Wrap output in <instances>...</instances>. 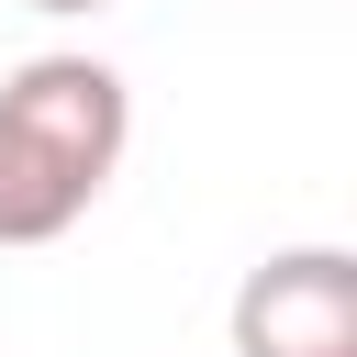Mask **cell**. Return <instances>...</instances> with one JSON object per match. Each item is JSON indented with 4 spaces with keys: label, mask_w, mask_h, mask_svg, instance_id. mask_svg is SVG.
<instances>
[{
    "label": "cell",
    "mask_w": 357,
    "mask_h": 357,
    "mask_svg": "<svg viewBox=\"0 0 357 357\" xmlns=\"http://www.w3.org/2000/svg\"><path fill=\"white\" fill-rule=\"evenodd\" d=\"M134 89L100 56H22L0 78V245H56L123 178Z\"/></svg>",
    "instance_id": "6da1fadb"
},
{
    "label": "cell",
    "mask_w": 357,
    "mask_h": 357,
    "mask_svg": "<svg viewBox=\"0 0 357 357\" xmlns=\"http://www.w3.org/2000/svg\"><path fill=\"white\" fill-rule=\"evenodd\" d=\"M234 357H357V257L346 245H279L234 290Z\"/></svg>",
    "instance_id": "7a4b0ae2"
},
{
    "label": "cell",
    "mask_w": 357,
    "mask_h": 357,
    "mask_svg": "<svg viewBox=\"0 0 357 357\" xmlns=\"http://www.w3.org/2000/svg\"><path fill=\"white\" fill-rule=\"evenodd\" d=\"M33 11H100V0H33Z\"/></svg>",
    "instance_id": "3957f363"
}]
</instances>
